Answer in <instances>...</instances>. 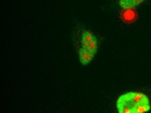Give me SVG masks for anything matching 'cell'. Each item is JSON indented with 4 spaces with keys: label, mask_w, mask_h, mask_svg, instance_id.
<instances>
[{
    "label": "cell",
    "mask_w": 151,
    "mask_h": 113,
    "mask_svg": "<svg viewBox=\"0 0 151 113\" xmlns=\"http://www.w3.org/2000/svg\"><path fill=\"white\" fill-rule=\"evenodd\" d=\"M116 105L119 113H145L150 109L148 97L136 92H129L120 95L117 100Z\"/></svg>",
    "instance_id": "cell-1"
},
{
    "label": "cell",
    "mask_w": 151,
    "mask_h": 113,
    "mask_svg": "<svg viewBox=\"0 0 151 113\" xmlns=\"http://www.w3.org/2000/svg\"><path fill=\"white\" fill-rule=\"evenodd\" d=\"M79 57L81 63L83 65H86L92 61L94 56L88 50L82 48L79 52Z\"/></svg>",
    "instance_id": "cell-3"
},
{
    "label": "cell",
    "mask_w": 151,
    "mask_h": 113,
    "mask_svg": "<svg viewBox=\"0 0 151 113\" xmlns=\"http://www.w3.org/2000/svg\"><path fill=\"white\" fill-rule=\"evenodd\" d=\"M81 43L82 48L95 56L98 50V40L96 37L89 31H84L82 35Z\"/></svg>",
    "instance_id": "cell-2"
},
{
    "label": "cell",
    "mask_w": 151,
    "mask_h": 113,
    "mask_svg": "<svg viewBox=\"0 0 151 113\" xmlns=\"http://www.w3.org/2000/svg\"><path fill=\"white\" fill-rule=\"evenodd\" d=\"M145 0H119V4L124 9H130L140 4Z\"/></svg>",
    "instance_id": "cell-4"
}]
</instances>
